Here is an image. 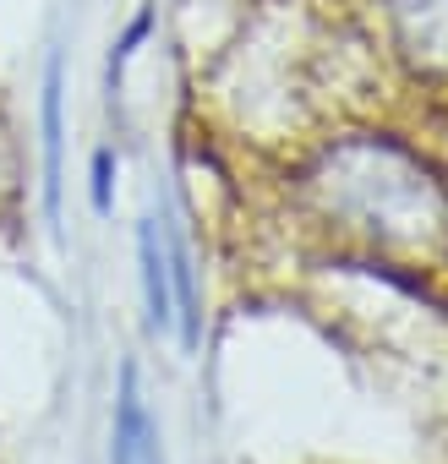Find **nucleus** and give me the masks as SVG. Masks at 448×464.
Instances as JSON below:
<instances>
[{"label": "nucleus", "mask_w": 448, "mask_h": 464, "mask_svg": "<svg viewBox=\"0 0 448 464\" xmlns=\"http://www.w3.org/2000/svg\"><path fill=\"white\" fill-rule=\"evenodd\" d=\"M137 274H142V312H148V328H175V295H170V257H164V241H159V224L142 218L137 224Z\"/></svg>", "instance_id": "f257e3e1"}, {"label": "nucleus", "mask_w": 448, "mask_h": 464, "mask_svg": "<svg viewBox=\"0 0 448 464\" xmlns=\"http://www.w3.org/2000/svg\"><path fill=\"white\" fill-rule=\"evenodd\" d=\"M399 23L410 55L426 66H448V0H399Z\"/></svg>", "instance_id": "20e7f679"}, {"label": "nucleus", "mask_w": 448, "mask_h": 464, "mask_svg": "<svg viewBox=\"0 0 448 464\" xmlns=\"http://www.w3.org/2000/svg\"><path fill=\"white\" fill-rule=\"evenodd\" d=\"M148 28H153V17L142 12V17H137V23L126 28V39L115 44V55H110V66H104V93H110V99L121 93V72H126V61H131V50H137V44L148 39Z\"/></svg>", "instance_id": "39448f33"}, {"label": "nucleus", "mask_w": 448, "mask_h": 464, "mask_svg": "<svg viewBox=\"0 0 448 464\" xmlns=\"http://www.w3.org/2000/svg\"><path fill=\"white\" fill-rule=\"evenodd\" d=\"M110 164H115L110 153L93 159V208H99V213H110Z\"/></svg>", "instance_id": "423d86ee"}, {"label": "nucleus", "mask_w": 448, "mask_h": 464, "mask_svg": "<svg viewBox=\"0 0 448 464\" xmlns=\"http://www.w3.org/2000/svg\"><path fill=\"white\" fill-rule=\"evenodd\" d=\"M142 442H148V415H142V393H137V366H121V393H115V426H110V464H142Z\"/></svg>", "instance_id": "7ed1b4c3"}, {"label": "nucleus", "mask_w": 448, "mask_h": 464, "mask_svg": "<svg viewBox=\"0 0 448 464\" xmlns=\"http://www.w3.org/2000/svg\"><path fill=\"white\" fill-rule=\"evenodd\" d=\"M61 55H50L44 66V213L55 224V236H61Z\"/></svg>", "instance_id": "f03ea898"}]
</instances>
